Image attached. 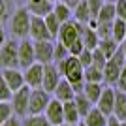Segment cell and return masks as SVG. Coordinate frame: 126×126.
<instances>
[{
	"label": "cell",
	"mask_w": 126,
	"mask_h": 126,
	"mask_svg": "<svg viewBox=\"0 0 126 126\" xmlns=\"http://www.w3.org/2000/svg\"><path fill=\"white\" fill-rule=\"evenodd\" d=\"M124 64H126L124 53H122V49L119 47L113 57L107 58V62H105V66H104V83L109 85V87H115L117 79H119V75H121V70H122Z\"/></svg>",
	"instance_id": "1"
},
{
	"label": "cell",
	"mask_w": 126,
	"mask_h": 126,
	"mask_svg": "<svg viewBox=\"0 0 126 126\" xmlns=\"http://www.w3.org/2000/svg\"><path fill=\"white\" fill-rule=\"evenodd\" d=\"M30 11L26 8H19L15 10V13L11 15L10 19V30L15 38H21L25 40L28 36V30H30Z\"/></svg>",
	"instance_id": "2"
},
{
	"label": "cell",
	"mask_w": 126,
	"mask_h": 126,
	"mask_svg": "<svg viewBox=\"0 0 126 126\" xmlns=\"http://www.w3.org/2000/svg\"><path fill=\"white\" fill-rule=\"evenodd\" d=\"M51 96L43 89H30V100H28V115H42L47 107Z\"/></svg>",
	"instance_id": "3"
},
{
	"label": "cell",
	"mask_w": 126,
	"mask_h": 126,
	"mask_svg": "<svg viewBox=\"0 0 126 126\" xmlns=\"http://www.w3.org/2000/svg\"><path fill=\"white\" fill-rule=\"evenodd\" d=\"M28 100H30V87H23V89L15 90L13 94H11V109H13V115H26L28 113Z\"/></svg>",
	"instance_id": "4"
},
{
	"label": "cell",
	"mask_w": 126,
	"mask_h": 126,
	"mask_svg": "<svg viewBox=\"0 0 126 126\" xmlns=\"http://www.w3.org/2000/svg\"><path fill=\"white\" fill-rule=\"evenodd\" d=\"M0 66L2 68H17L19 57H17V42L6 40L4 45L0 47Z\"/></svg>",
	"instance_id": "5"
},
{
	"label": "cell",
	"mask_w": 126,
	"mask_h": 126,
	"mask_svg": "<svg viewBox=\"0 0 126 126\" xmlns=\"http://www.w3.org/2000/svg\"><path fill=\"white\" fill-rule=\"evenodd\" d=\"M60 79H62V75H60V72L57 70L55 62H51V64H43V79H42V89L45 90V92L53 94V92H55V89H57V85L60 83Z\"/></svg>",
	"instance_id": "6"
},
{
	"label": "cell",
	"mask_w": 126,
	"mask_h": 126,
	"mask_svg": "<svg viewBox=\"0 0 126 126\" xmlns=\"http://www.w3.org/2000/svg\"><path fill=\"white\" fill-rule=\"evenodd\" d=\"M53 40H38L34 42V58L40 64H51L53 62Z\"/></svg>",
	"instance_id": "7"
},
{
	"label": "cell",
	"mask_w": 126,
	"mask_h": 126,
	"mask_svg": "<svg viewBox=\"0 0 126 126\" xmlns=\"http://www.w3.org/2000/svg\"><path fill=\"white\" fill-rule=\"evenodd\" d=\"M17 57H19V66L21 68H28L36 62L34 58V42L32 40H21L17 43Z\"/></svg>",
	"instance_id": "8"
},
{
	"label": "cell",
	"mask_w": 126,
	"mask_h": 126,
	"mask_svg": "<svg viewBox=\"0 0 126 126\" xmlns=\"http://www.w3.org/2000/svg\"><path fill=\"white\" fill-rule=\"evenodd\" d=\"M43 115L47 117V121L53 126H62L64 124V105H62V102L57 100V98H51L47 107H45V111H43Z\"/></svg>",
	"instance_id": "9"
},
{
	"label": "cell",
	"mask_w": 126,
	"mask_h": 126,
	"mask_svg": "<svg viewBox=\"0 0 126 126\" xmlns=\"http://www.w3.org/2000/svg\"><path fill=\"white\" fill-rule=\"evenodd\" d=\"M115 92H117V90L113 89V87H109V85H104V90H102V94H100V100L96 102V105H94V107H98V109H100L105 117H111V115H113Z\"/></svg>",
	"instance_id": "10"
},
{
	"label": "cell",
	"mask_w": 126,
	"mask_h": 126,
	"mask_svg": "<svg viewBox=\"0 0 126 126\" xmlns=\"http://www.w3.org/2000/svg\"><path fill=\"white\" fill-rule=\"evenodd\" d=\"M79 38H81V34H79L77 23H75L74 19L60 25V30H58V36H57V40H58L60 43H64L66 47H70V45H72L75 40H79Z\"/></svg>",
	"instance_id": "11"
},
{
	"label": "cell",
	"mask_w": 126,
	"mask_h": 126,
	"mask_svg": "<svg viewBox=\"0 0 126 126\" xmlns=\"http://www.w3.org/2000/svg\"><path fill=\"white\" fill-rule=\"evenodd\" d=\"M25 85L30 89H42V79H43V64L34 62L32 66L25 68Z\"/></svg>",
	"instance_id": "12"
},
{
	"label": "cell",
	"mask_w": 126,
	"mask_h": 126,
	"mask_svg": "<svg viewBox=\"0 0 126 126\" xmlns=\"http://www.w3.org/2000/svg\"><path fill=\"white\" fill-rule=\"evenodd\" d=\"M28 36L32 38V42H38V40H51V34L47 30V25L43 21V17H30V30H28Z\"/></svg>",
	"instance_id": "13"
},
{
	"label": "cell",
	"mask_w": 126,
	"mask_h": 126,
	"mask_svg": "<svg viewBox=\"0 0 126 126\" xmlns=\"http://www.w3.org/2000/svg\"><path fill=\"white\" fill-rule=\"evenodd\" d=\"M2 77H4L6 85L10 87L11 92H15V90H19V89L25 87V75H23V72H19L17 68H4L2 70Z\"/></svg>",
	"instance_id": "14"
},
{
	"label": "cell",
	"mask_w": 126,
	"mask_h": 126,
	"mask_svg": "<svg viewBox=\"0 0 126 126\" xmlns=\"http://www.w3.org/2000/svg\"><path fill=\"white\" fill-rule=\"evenodd\" d=\"M55 66H57V70L60 72V75H62V77H66V75L72 74V72L83 70V66H81V62H79V58L74 57V55H68L66 58H62V60L55 62Z\"/></svg>",
	"instance_id": "15"
},
{
	"label": "cell",
	"mask_w": 126,
	"mask_h": 126,
	"mask_svg": "<svg viewBox=\"0 0 126 126\" xmlns=\"http://www.w3.org/2000/svg\"><path fill=\"white\" fill-rule=\"evenodd\" d=\"M55 98L57 100H60L64 104V102H72L75 98V90H74V87L70 85V81H66V79H60V83L57 85V89H55Z\"/></svg>",
	"instance_id": "16"
},
{
	"label": "cell",
	"mask_w": 126,
	"mask_h": 126,
	"mask_svg": "<svg viewBox=\"0 0 126 126\" xmlns=\"http://www.w3.org/2000/svg\"><path fill=\"white\" fill-rule=\"evenodd\" d=\"M107 119H109V117H105L98 107H92V109L81 119V122H83L85 126H107Z\"/></svg>",
	"instance_id": "17"
},
{
	"label": "cell",
	"mask_w": 126,
	"mask_h": 126,
	"mask_svg": "<svg viewBox=\"0 0 126 126\" xmlns=\"http://www.w3.org/2000/svg\"><path fill=\"white\" fill-rule=\"evenodd\" d=\"M113 117L119 122H126V92H115V105H113Z\"/></svg>",
	"instance_id": "18"
},
{
	"label": "cell",
	"mask_w": 126,
	"mask_h": 126,
	"mask_svg": "<svg viewBox=\"0 0 126 126\" xmlns=\"http://www.w3.org/2000/svg\"><path fill=\"white\" fill-rule=\"evenodd\" d=\"M53 2H49V0H40V2H28V6H26V10L30 11V15H36V17H45L49 15L53 11Z\"/></svg>",
	"instance_id": "19"
},
{
	"label": "cell",
	"mask_w": 126,
	"mask_h": 126,
	"mask_svg": "<svg viewBox=\"0 0 126 126\" xmlns=\"http://www.w3.org/2000/svg\"><path fill=\"white\" fill-rule=\"evenodd\" d=\"M53 13L57 15V19L60 23H68L74 19V10L70 8V6H66L64 2H55V6H53Z\"/></svg>",
	"instance_id": "20"
},
{
	"label": "cell",
	"mask_w": 126,
	"mask_h": 126,
	"mask_svg": "<svg viewBox=\"0 0 126 126\" xmlns=\"http://www.w3.org/2000/svg\"><path fill=\"white\" fill-rule=\"evenodd\" d=\"M102 90H104V85H102V83H85L83 94L87 96V100H89L92 105H96V102L100 100Z\"/></svg>",
	"instance_id": "21"
},
{
	"label": "cell",
	"mask_w": 126,
	"mask_h": 126,
	"mask_svg": "<svg viewBox=\"0 0 126 126\" xmlns=\"http://www.w3.org/2000/svg\"><path fill=\"white\" fill-rule=\"evenodd\" d=\"M64 124H79L81 122V117H79V111L75 107L74 100L72 102H64Z\"/></svg>",
	"instance_id": "22"
},
{
	"label": "cell",
	"mask_w": 126,
	"mask_h": 126,
	"mask_svg": "<svg viewBox=\"0 0 126 126\" xmlns=\"http://www.w3.org/2000/svg\"><path fill=\"white\" fill-rule=\"evenodd\" d=\"M74 21L83 23V25H87V23L90 21V10H89L87 0H81V2L74 8Z\"/></svg>",
	"instance_id": "23"
},
{
	"label": "cell",
	"mask_w": 126,
	"mask_h": 126,
	"mask_svg": "<svg viewBox=\"0 0 126 126\" xmlns=\"http://www.w3.org/2000/svg\"><path fill=\"white\" fill-rule=\"evenodd\" d=\"M81 40H83V45L85 49H96L98 47V43H100V38H98V34H96L94 28H90V26H85V32L81 34Z\"/></svg>",
	"instance_id": "24"
},
{
	"label": "cell",
	"mask_w": 126,
	"mask_h": 126,
	"mask_svg": "<svg viewBox=\"0 0 126 126\" xmlns=\"http://www.w3.org/2000/svg\"><path fill=\"white\" fill-rule=\"evenodd\" d=\"M115 4H104L100 8V13H98V17H96V21L98 23H113L115 21Z\"/></svg>",
	"instance_id": "25"
},
{
	"label": "cell",
	"mask_w": 126,
	"mask_h": 126,
	"mask_svg": "<svg viewBox=\"0 0 126 126\" xmlns=\"http://www.w3.org/2000/svg\"><path fill=\"white\" fill-rule=\"evenodd\" d=\"M74 104H75V107H77V111H79V117L83 119L87 113H89L94 105L90 104L89 100H87V96L83 94V92H79V94H75V98H74Z\"/></svg>",
	"instance_id": "26"
},
{
	"label": "cell",
	"mask_w": 126,
	"mask_h": 126,
	"mask_svg": "<svg viewBox=\"0 0 126 126\" xmlns=\"http://www.w3.org/2000/svg\"><path fill=\"white\" fill-rule=\"evenodd\" d=\"M119 47H121V43H117L113 38H109V40H100V43H98V49L105 55V58H111L117 53Z\"/></svg>",
	"instance_id": "27"
},
{
	"label": "cell",
	"mask_w": 126,
	"mask_h": 126,
	"mask_svg": "<svg viewBox=\"0 0 126 126\" xmlns=\"http://www.w3.org/2000/svg\"><path fill=\"white\" fill-rule=\"evenodd\" d=\"M83 77L85 83H104V72L94 66H89V68L83 70Z\"/></svg>",
	"instance_id": "28"
},
{
	"label": "cell",
	"mask_w": 126,
	"mask_h": 126,
	"mask_svg": "<svg viewBox=\"0 0 126 126\" xmlns=\"http://www.w3.org/2000/svg\"><path fill=\"white\" fill-rule=\"evenodd\" d=\"M43 21H45V25H47V30H49V34H51V40H55V38L58 36V30H60V25L62 23L57 19V15L55 13H49V15H45L43 17Z\"/></svg>",
	"instance_id": "29"
},
{
	"label": "cell",
	"mask_w": 126,
	"mask_h": 126,
	"mask_svg": "<svg viewBox=\"0 0 126 126\" xmlns=\"http://www.w3.org/2000/svg\"><path fill=\"white\" fill-rule=\"evenodd\" d=\"M124 38H126V21L115 17V21H113V40L117 43H121Z\"/></svg>",
	"instance_id": "30"
},
{
	"label": "cell",
	"mask_w": 126,
	"mask_h": 126,
	"mask_svg": "<svg viewBox=\"0 0 126 126\" xmlns=\"http://www.w3.org/2000/svg\"><path fill=\"white\" fill-rule=\"evenodd\" d=\"M23 126H53V124L47 121V117L42 113V115H28L23 121Z\"/></svg>",
	"instance_id": "31"
},
{
	"label": "cell",
	"mask_w": 126,
	"mask_h": 126,
	"mask_svg": "<svg viewBox=\"0 0 126 126\" xmlns=\"http://www.w3.org/2000/svg\"><path fill=\"white\" fill-rule=\"evenodd\" d=\"M96 34H98L100 40H109V38H113V23H98Z\"/></svg>",
	"instance_id": "32"
},
{
	"label": "cell",
	"mask_w": 126,
	"mask_h": 126,
	"mask_svg": "<svg viewBox=\"0 0 126 126\" xmlns=\"http://www.w3.org/2000/svg\"><path fill=\"white\" fill-rule=\"evenodd\" d=\"M68 55H70V53H68V47L57 40V42H55V49H53V62H58V60L66 58Z\"/></svg>",
	"instance_id": "33"
},
{
	"label": "cell",
	"mask_w": 126,
	"mask_h": 126,
	"mask_svg": "<svg viewBox=\"0 0 126 126\" xmlns=\"http://www.w3.org/2000/svg\"><path fill=\"white\" fill-rule=\"evenodd\" d=\"M105 62H107V58H105V55H104V53H102L98 47H96V49H92V66L104 72Z\"/></svg>",
	"instance_id": "34"
},
{
	"label": "cell",
	"mask_w": 126,
	"mask_h": 126,
	"mask_svg": "<svg viewBox=\"0 0 126 126\" xmlns=\"http://www.w3.org/2000/svg\"><path fill=\"white\" fill-rule=\"evenodd\" d=\"M11 115H13L11 104H10V102H0V124H2V122H6Z\"/></svg>",
	"instance_id": "35"
},
{
	"label": "cell",
	"mask_w": 126,
	"mask_h": 126,
	"mask_svg": "<svg viewBox=\"0 0 126 126\" xmlns=\"http://www.w3.org/2000/svg\"><path fill=\"white\" fill-rule=\"evenodd\" d=\"M77 58H79V62H81V66H83V70L92 66V51H90V49H83V51L77 55Z\"/></svg>",
	"instance_id": "36"
},
{
	"label": "cell",
	"mask_w": 126,
	"mask_h": 126,
	"mask_svg": "<svg viewBox=\"0 0 126 126\" xmlns=\"http://www.w3.org/2000/svg\"><path fill=\"white\" fill-rule=\"evenodd\" d=\"M11 94H13V92L10 90V87L6 85L4 77H2V74H0V102H10Z\"/></svg>",
	"instance_id": "37"
},
{
	"label": "cell",
	"mask_w": 126,
	"mask_h": 126,
	"mask_svg": "<svg viewBox=\"0 0 126 126\" xmlns=\"http://www.w3.org/2000/svg\"><path fill=\"white\" fill-rule=\"evenodd\" d=\"M87 4H89V10H90V19H96L98 13H100V8L104 6L102 0H87Z\"/></svg>",
	"instance_id": "38"
},
{
	"label": "cell",
	"mask_w": 126,
	"mask_h": 126,
	"mask_svg": "<svg viewBox=\"0 0 126 126\" xmlns=\"http://www.w3.org/2000/svg\"><path fill=\"white\" fill-rule=\"evenodd\" d=\"M115 13H117L119 19L126 21V2H124V0H117V2H115Z\"/></svg>",
	"instance_id": "39"
},
{
	"label": "cell",
	"mask_w": 126,
	"mask_h": 126,
	"mask_svg": "<svg viewBox=\"0 0 126 126\" xmlns=\"http://www.w3.org/2000/svg\"><path fill=\"white\" fill-rule=\"evenodd\" d=\"M117 90H121V92H126V64L122 66L121 70V75H119V79H117Z\"/></svg>",
	"instance_id": "40"
},
{
	"label": "cell",
	"mask_w": 126,
	"mask_h": 126,
	"mask_svg": "<svg viewBox=\"0 0 126 126\" xmlns=\"http://www.w3.org/2000/svg\"><path fill=\"white\" fill-rule=\"evenodd\" d=\"M83 49H85L83 40L79 38V40H75V42H74V43H72V45L68 47V53H70V55H74V57H77V55H79L81 51H83Z\"/></svg>",
	"instance_id": "41"
},
{
	"label": "cell",
	"mask_w": 126,
	"mask_h": 126,
	"mask_svg": "<svg viewBox=\"0 0 126 126\" xmlns=\"http://www.w3.org/2000/svg\"><path fill=\"white\" fill-rule=\"evenodd\" d=\"M0 126H21V122H19V119H17V117H13V115H11L10 119H8V121H6V122H2Z\"/></svg>",
	"instance_id": "42"
},
{
	"label": "cell",
	"mask_w": 126,
	"mask_h": 126,
	"mask_svg": "<svg viewBox=\"0 0 126 126\" xmlns=\"http://www.w3.org/2000/svg\"><path fill=\"white\" fill-rule=\"evenodd\" d=\"M107 126H126V122H119L115 117L111 115L109 119H107Z\"/></svg>",
	"instance_id": "43"
},
{
	"label": "cell",
	"mask_w": 126,
	"mask_h": 126,
	"mask_svg": "<svg viewBox=\"0 0 126 126\" xmlns=\"http://www.w3.org/2000/svg\"><path fill=\"white\" fill-rule=\"evenodd\" d=\"M8 13V0H0V17Z\"/></svg>",
	"instance_id": "44"
},
{
	"label": "cell",
	"mask_w": 126,
	"mask_h": 126,
	"mask_svg": "<svg viewBox=\"0 0 126 126\" xmlns=\"http://www.w3.org/2000/svg\"><path fill=\"white\" fill-rule=\"evenodd\" d=\"M60 2H64L66 6H70V8L74 10V8H75L77 4H79V2H81V0H60Z\"/></svg>",
	"instance_id": "45"
},
{
	"label": "cell",
	"mask_w": 126,
	"mask_h": 126,
	"mask_svg": "<svg viewBox=\"0 0 126 126\" xmlns=\"http://www.w3.org/2000/svg\"><path fill=\"white\" fill-rule=\"evenodd\" d=\"M4 42H6V36H4V28H2V23H0V47L4 45Z\"/></svg>",
	"instance_id": "46"
},
{
	"label": "cell",
	"mask_w": 126,
	"mask_h": 126,
	"mask_svg": "<svg viewBox=\"0 0 126 126\" xmlns=\"http://www.w3.org/2000/svg\"><path fill=\"white\" fill-rule=\"evenodd\" d=\"M121 49H122V53H124V58H126V38L121 42Z\"/></svg>",
	"instance_id": "47"
},
{
	"label": "cell",
	"mask_w": 126,
	"mask_h": 126,
	"mask_svg": "<svg viewBox=\"0 0 126 126\" xmlns=\"http://www.w3.org/2000/svg\"><path fill=\"white\" fill-rule=\"evenodd\" d=\"M102 2H104V4H115L117 0H102Z\"/></svg>",
	"instance_id": "48"
},
{
	"label": "cell",
	"mask_w": 126,
	"mask_h": 126,
	"mask_svg": "<svg viewBox=\"0 0 126 126\" xmlns=\"http://www.w3.org/2000/svg\"><path fill=\"white\" fill-rule=\"evenodd\" d=\"M62 126H77V124H62Z\"/></svg>",
	"instance_id": "49"
},
{
	"label": "cell",
	"mask_w": 126,
	"mask_h": 126,
	"mask_svg": "<svg viewBox=\"0 0 126 126\" xmlns=\"http://www.w3.org/2000/svg\"><path fill=\"white\" fill-rule=\"evenodd\" d=\"M77 126H85V124H83V122H79V124H77Z\"/></svg>",
	"instance_id": "50"
},
{
	"label": "cell",
	"mask_w": 126,
	"mask_h": 126,
	"mask_svg": "<svg viewBox=\"0 0 126 126\" xmlns=\"http://www.w3.org/2000/svg\"><path fill=\"white\" fill-rule=\"evenodd\" d=\"M124 2H126V0H124Z\"/></svg>",
	"instance_id": "51"
}]
</instances>
